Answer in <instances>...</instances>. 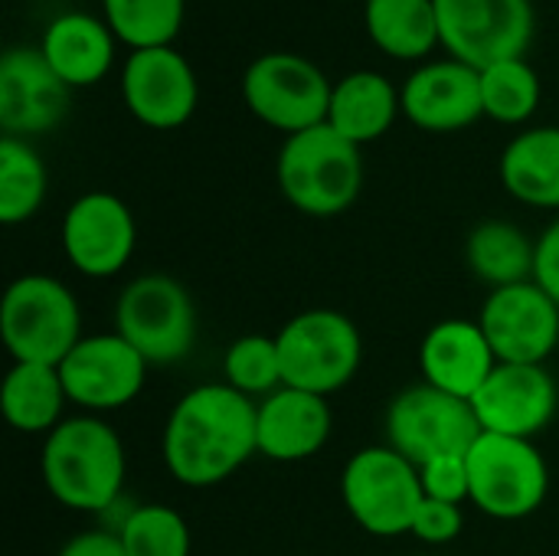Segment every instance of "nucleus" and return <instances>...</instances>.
Returning a JSON list of instances; mask_svg holds the SVG:
<instances>
[{"label": "nucleus", "instance_id": "obj_5", "mask_svg": "<svg viewBox=\"0 0 559 556\" xmlns=\"http://www.w3.org/2000/svg\"><path fill=\"white\" fill-rule=\"evenodd\" d=\"M275 341L285 387L318 397L344 390L364 360V341L357 324L334 308H311L295 315L275 334Z\"/></svg>", "mask_w": 559, "mask_h": 556}, {"label": "nucleus", "instance_id": "obj_35", "mask_svg": "<svg viewBox=\"0 0 559 556\" xmlns=\"http://www.w3.org/2000/svg\"><path fill=\"white\" fill-rule=\"evenodd\" d=\"M59 556H128L121 547V537L115 531H85L75 534Z\"/></svg>", "mask_w": 559, "mask_h": 556}, {"label": "nucleus", "instance_id": "obj_15", "mask_svg": "<svg viewBox=\"0 0 559 556\" xmlns=\"http://www.w3.org/2000/svg\"><path fill=\"white\" fill-rule=\"evenodd\" d=\"M138 246L131 206L105 190H88L62 216V252L88 279L118 275Z\"/></svg>", "mask_w": 559, "mask_h": 556}, {"label": "nucleus", "instance_id": "obj_8", "mask_svg": "<svg viewBox=\"0 0 559 556\" xmlns=\"http://www.w3.org/2000/svg\"><path fill=\"white\" fill-rule=\"evenodd\" d=\"M115 331L147 364H177L193 351L197 341L193 298L170 275H141L118 295Z\"/></svg>", "mask_w": 559, "mask_h": 556}, {"label": "nucleus", "instance_id": "obj_17", "mask_svg": "<svg viewBox=\"0 0 559 556\" xmlns=\"http://www.w3.org/2000/svg\"><path fill=\"white\" fill-rule=\"evenodd\" d=\"M472 406L481 433L534 439L557 413V383L544 364H498Z\"/></svg>", "mask_w": 559, "mask_h": 556}, {"label": "nucleus", "instance_id": "obj_6", "mask_svg": "<svg viewBox=\"0 0 559 556\" xmlns=\"http://www.w3.org/2000/svg\"><path fill=\"white\" fill-rule=\"evenodd\" d=\"M341 495L350 518L373 537L409 534L426 498L419 469L393 446H373L350 456L341 475Z\"/></svg>", "mask_w": 559, "mask_h": 556}, {"label": "nucleus", "instance_id": "obj_10", "mask_svg": "<svg viewBox=\"0 0 559 556\" xmlns=\"http://www.w3.org/2000/svg\"><path fill=\"white\" fill-rule=\"evenodd\" d=\"M386 439L416 469L442 456H468L481 439L472 400L452 397L432 383L406 387L386 413Z\"/></svg>", "mask_w": 559, "mask_h": 556}, {"label": "nucleus", "instance_id": "obj_31", "mask_svg": "<svg viewBox=\"0 0 559 556\" xmlns=\"http://www.w3.org/2000/svg\"><path fill=\"white\" fill-rule=\"evenodd\" d=\"M223 374L226 383L239 393H246L249 400H265L275 390L285 387L282 380V357H278V341L265 338V334H246L236 338L226 347L223 357Z\"/></svg>", "mask_w": 559, "mask_h": 556}, {"label": "nucleus", "instance_id": "obj_14", "mask_svg": "<svg viewBox=\"0 0 559 556\" xmlns=\"http://www.w3.org/2000/svg\"><path fill=\"white\" fill-rule=\"evenodd\" d=\"M478 324L498 364H544L559 344V305L534 279L495 288Z\"/></svg>", "mask_w": 559, "mask_h": 556}, {"label": "nucleus", "instance_id": "obj_9", "mask_svg": "<svg viewBox=\"0 0 559 556\" xmlns=\"http://www.w3.org/2000/svg\"><path fill=\"white\" fill-rule=\"evenodd\" d=\"M465 459L472 478V505L488 518L521 521L547 501L550 469L534 439L481 433Z\"/></svg>", "mask_w": 559, "mask_h": 556}, {"label": "nucleus", "instance_id": "obj_32", "mask_svg": "<svg viewBox=\"0 0 559 556\" xmlns=\"http://www.w3.org/2000/svg\"><path fill=\"white\" fill-rule=\"evenodd\" d=\"M419 482H423V495L432 501H449V505L472 501V478H468L465 456H442L419 465Z\"/></svg>", "mask_w": 559, "mask_h": 556}, {"label": "nucleus", "instance_id": "obj_30", "mask_svg": "<svg viewBox=\"0 0 559 556\" xmlns=\"http://www.w3.org/2000/svg\"><path fill=\"white\" fill-rule=\"evenodd\" d=\"M128 556H190V528L167 505H138L115 528Z\"/></svg>", "mask_w": 559, "mask_h": 556}, {"label": "nucleus", "instance_id": "obj_1", "mask_svg": "<svg viewBox=\"0 0 559 556\" xmlns=\"http://www.w3.org/2000/svg\"><path fill=\"white\" fill-rule=\"evenodd\" d=\"M259 452V403L229 383H203L180 397L164 426V465L187 488L233 478Z\"/></svg>", "mask_w": 559, "mask_h": 556}, {"label": "nucleus", "instance_id": "obj_4", "mask_svg": "<svg viewBox=\"0 0 559 556\" xmlns=\"http://www.w3.org/2000/svg\"><path fill=\"white\" fill-rule=\"evenodd\" d=\"M0 338L13 364L59 367L85 338L75 295L52 275H20L0 301Z\"/></svg>", "mask_w": 559, "mask_h": 556}, {"label": "nucleus", "instance_id": "obj_29", "mask_svg": "<svg viewBox=\"0 0 559 556\" xmlns=\"http://www.w3.org/2000/svg\"><path fill=\"white\" fill-rule=\"evenodd\" d=\"M485 115L501 125H524L540 105V75L527 59H504L481 69Z\"/></svg>", "mask_w": 559, "mask_h": 556}, {"label": "nucleus", "instance_id": "obj_28", "mask_svg": "<svg viewBox=\"0 0 559 556\" xmlns=\"http://www.w3.org/2000/svg\"><path fill=\"white\" fill-rule=\"evenodd\" d=\"M187 0H102V16L128 49L174 46Z\"/></svg>", "mask_w": 559, "mask_h": 556}, {"label": "nucleus", "instance_id": "obj_11", "mask_svg": "<svg viewBox=\"0 0 559 556\" xmlns=\"http://www.w3.org/2000/svg\"><path fill=\"white\" fill-rule=\"evenodd\" d=\"M436 13L449 56L478 72L504 59H527L537 29L531 0H436Z\"/></svg>", "mask_w": 559, "mask_h": 556}, {"label": "nucleus", "instance_id": "obj_27", "mask_svg": "<svg viewBox=\"0 0 559 556\" xmlns=\"http://www.w3.org/2000/svg\"><path fill=\"white\" fill-rule=\"evenodd\" d=\"M46 164L23 138H0V223L20 226L46 200Z\"/></svg>", "mask_w": 559, "mask_h": 556}, {"label": "nucleus", "instance_id": "obj_34", "mask_svg": "<svg viewBox=\"0 0 559 556\" xmlns=\"http://www.w3.org/2000/svg\"><path fill=\"white\" fill-rule=\"evenodd\" d=\"M534 282L559 305V216L544 229V236L537 239Z\"/></svg>", "mask_w": 559, "mask_h": 556}, {"label": "nucleus", "instance_id": "obj_25", "mask_svg": "<svg viewBox=\"0 0 559 556\" xmlns=\"http://www.w3.org/2000/svg\"><path fill=\"white\" fill-rule=\"evenodd\" d=\"M66 387L59 377V367H46V364H13L3 377L0 387V406H3V419L26 436L36 433H52L62 419V406H66Z\"/></svg>", "mask_w": 559, "mask_h": 556}, {"label": "nucleus", "instance_id": "obj_22", "mask_svg": "<svg viewBox=\"0 0 559 556\" xmlns=\"http://www.w3.org/2000/svg\"><path fill=\"white\" fill-rule=\"evenodd\" d=\"M400 115H403L400 88L383 72L357 69L347 72L341 82H334L328 125L347 141H354L357 147L383 138Z\"/></svg>", "mask_w": 559, "mask_h": 556}, {"label": "nucleus", "instance_id": "obj_3", "mask_svg": "<svg viewBox=\"0 0 559 556\" xmlns=\"http://www.w3.org/2000/svg\"><path fill=\"white\" fill-rule=\"evenodd\" d=\"M275 180L295 210L318 220L341 216L364 190V154L324 121L285 138L275 161Z\"/></svg>", "mask_w": 559, "mask_h": 556}, {"label": "nucleus", "instance_id": "obj_33", "mask_svg": "<svg viewBox=\"0 0 559 556\" xmlns=\"http://www.w3.org/2000/svg\"><path fill=\"white\" fill-rule=\"evenodd\" d=\"M465 528V514H462V505H449V501H432V498H423L419 511H416V521H413V537L429 544V547H442V544H452Z\"/></svg>", "mask_w": 559, "mask_h": 556}, {"label": "nucleus", "instance_id": "obj_26", "mask_svg": "<svg viewBox=\"0 0 559 556\" xmlns=\"http://www.w3.org/2000/svg\"><path fill=\"white\" fill-rule=\"evenodd\" d=\"M465 259L468 269L495 292L534 279L537 242H531V236L508 220H485L468 233Z\"/></svg>", "mask_w": 559, "mask_h": 556}, {"label": "nucleus", "instance_id": "obj_7", "mask_svg": "<svg viewBox=\"0 0 559 556\" xmlns=\"http://www.w3.org/2000/svg\"><path fill=\"white\" fill-rule=\"evenodd\" d=\"M331 92L334 85L324 69L298 52H262L242 72V98L249 111L285 138L324 125Z\"/></svg>", "mask_w": 559, "mask_h": 556}, {"label": "nucleus", "instance_id": "obj_23", "mask_svg": "<svg viewBox=\"0 0 559 556\" xmlns=\"http://www.w3.org/2000/svg\"><path fill=\"white\" fill-rule=\"evenodd\" d=\"M504 190L537 210H559V128H527L501 154Z\"/></svg>", "mask_w": 559, "mask_h": 556}, {"label": "nucleus", "instance_id": "obj_18", "mask_svg": "<svg viewBox=\"0 0 559 556\" xmlns=\"http://www.w3.org/2000/svg\"><path fill=\"white\" fill-rule=\"evenodd\" d=\"M400 98L403 115L416 128L436 134H452L485 118L481 72L452 56L439 62H423L416 72H409Z\"/></svg>", "mask_w": 559, "mask_h": 556}, {"label": "nucleus", "instance_id": "obj_21", "mask_svg": "<svg viewBox=\"0 0 559 556\" xmlns=\"http://www.w3.org/2000/svg\"><path fill=\"white\" fill-rule=\"evenodd\" d=\"M115 43L118 36L111 33L105 16L66 10L46 23L39 36V52L69 88H85L108 75L115 62Z\"/></svg>", "mask_w": 559, "mask_h": 556}, {"label": "nucleus", "instance_id": "obj_2", "mask_svg": "<svg viewBox=\"0 0 559 556\" xmlns=\"http://www.w3.org/2000/svg\"><path fill=\"white\" fill-rule=\"evenodd\" d=\"M124 446L98 416L62 419L43 442V485L69 511L98 514L111 508L124 488Z\"/></svg>", "mask_w": 559, "mask_h": 556}, {"label": "nucleus", "instance_id": "obj_20", "mask_svg": "<svg viewBox=\"0 0 559 556\" xmlns=\"http://www.w3.org/2000/svg\"><path fill=\"white\" fill-rule=\"evenodd\" d=\"M331 436L328 397L282 387L259 400V456L272 462H305Z\"/></svg>", "mask_w": 559, "mask_h": 556}, {"label": "nucleus", "instance_id": "obj_16", "mask_svg": "<svg viewBox=\"0 0 559 556\" xmlns=\"http://www.w3.org/2000/svg\"><path fill=\"white\" fill-rule=\"evenodd\" d=\"M72 88L52 72L39 46H13L0 56V128L7 138H33L59 128Z\"/></svg>", "mask_w": 559, "mask_h": 556}, {"label": "nucleus", "instance_id": "obj_13", "mask_svg": "<svg viewBox=\"0 0 559 556\" xmlns=\"http://www.w3.org/2000/svg\"><path fill=\"white\" fill-rule=\"evenodd\" d=\"M147 360L118 334H85L59 364L66 397L92 413H111L138 400Z\"/></svg>", "mask_w": 559, "mask_h": 556}, {"label": "nucleus", "instance_id": "obj_19", "mask_svg": "<svg viewBox=\"0 0 559 556\" xmlns=\"http://www.w3.org/2000/svg\"><path fill=\"white\" fill-rule=\"evenodd\" d=\"M419 367H423L426 383L452 397L475 400V393L485 387V380L498 367V357L478 321L445 318L423 338Z\"/></svg>", "mask_w": 559, "mask_h": 556}, {"label": "nucleus", "instance_id": "obj_12", "mask_svg": "<svg viewBox=\"0 0 559 556\" xmlns=\"http://www.w3.org/2000/svg\"><path fill=\"white\" fill-rule=\"evenodd\" d=\"M124 108L154 131L183 128L200 102V82L177 46L131 49L121 66Z\"/></svg>", "mask_w": 559, "mask_h": 556}, {"label": "nucleus", "instance_id": "obj_24", "mask_svg": "<svg viewBox=\"0 0 559 556\" xmlns=\"http://www.w3.org/2000/svg\"><path fill=\"white\" fill-rule=\"evenodd\" d=\"M364 26L373 46L400 62H419L442 46L436 0H364Z\"/></svg>", "mask_w": 559, "mask_h": 556}]
</instances>
